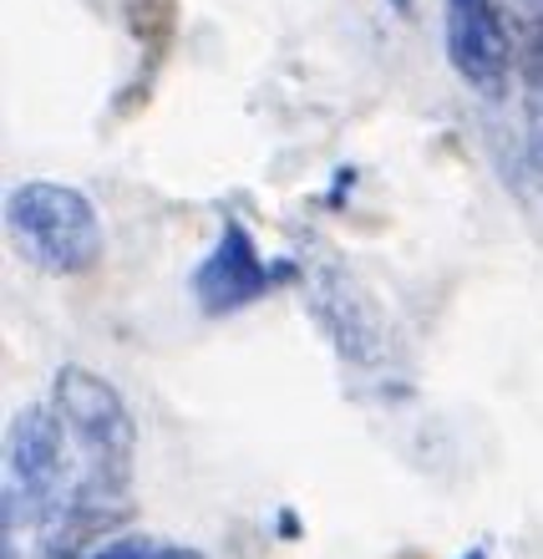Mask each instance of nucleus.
Listing matches in <instances>:
<instances>
[{
  "mask_svg": "<svg viewBox=\"0 0 543 559\" xmlns=\"http://www.w3.org/2000/svg\"><path fill=\"white\" fill-rule=\"evenodd\" d=\"M51 407H57L67 438L76 453V488L72 493H97V499H128L137 463V423L122 392L102 371L67 361L51 377Z\"/></svg>",
  "mask_w": 543,
  "mask_h": 559,
  "instance_id": "1",
  "label": "nucleus"
},
{
  "mask_svg": "<svg viewBox=\"0 0 543 559\" xmlns=\"http://www.w3.org/2000/svg\"><path fill=\"white\" fill-rule=\"evenodd\" d=\"M5 235L36 275H92L107 254L102 214L82 189L57 178H26L5 193Z\"/></svg>",
  "mask_w": 543,
  "mask_h": 559,
  "instance_id": "2",
  "label": "nucleus"
},
{
  "mask_svg": "<svg viewBox=\"0 0 543 559\" xmlns=\"http://www.w3.org/2000/svg\"><path fill=\"white\" fill-rule=\"evenodd\" d=\"M76 488V453L51 402H31L5 427V488H0V534H36Z\"/></svg>",
  "mask_w": 543,
  "mask_h": 559,
  "instance_id": "3",
  "label": "nucleus"
},
{
  "mask_svg": "<svg viewBox=\"0 0 543 559\" xmlns=\"http://www.w3.org/2000/svg\"><path fill=\"white\" fill-rule=\"evenodd\" d=\"M442 36L447 61L478 97L498 103L514 87L518 72V36L503 21L498 0H442Z\"/></svg>",
  "mask_w": 543,
  "mask_h": 559,
  "instance_id": "4",
  "label": "nucleus"
},
{
  "mask_svg": "<svg viewBox=\"0 0 543 559\" xmlns=\"http://www.w3.org/2000/svg\"><path fill=\"white\" fill-rule=\"evenodd\" d=\"M269 285H275L269 260L260 254V245H254V235L244 229V219H224L214 250L198 260V270H193V280H189V290L204 316H234V310L265 300Z\"/></svg>",
  "mask_w": 543,
  "mask_h": 559,
  "instance_id": "5",
  "label": "nucleus"
},
{
  "mask_svg": "<svg viewBox=\"0 0 543 559\" xmlns=\"http://www.w3.org/2000/svg\"><path fill=\"white\" fill-rule=\"evenodd\" d=\"M133 524L128 499H97V493H72L57 509V519L36 530V559H92L97 549Z\"/></svg>",
  "mask_w": 543,
  "mask_h": 559,
  "instance_id": "6",
  "label": "nucleus"
},
{
  "mask_svg": "<svg viewBox=\"0 0 543 559\" xmlns=\"http://www.w3.org/2000/svg\"><path fill=\"white\" fill-rule=\"evenodd\" d=\"M128 36L143 46V76H137V97L147 92L153 72L162 67V57L173 51V36H178V0H128ZM128 92V97H133Z\"/></svg>",
  "mask_w": 543,
  "mask_h": 559,
  "instance_id": "7",
  "label": "nucleus"
},
{
  "mask_svg": "<svg viewBox=\"0 0 543 559\" xmlns=\"http://www.w3.org/2000/svg\"><path fill=\"white\" fill-rule=\"evenodd\" d=\"M92 559H208V555L193 545H178V539H153V534H112Z\"/></svg>",
  "mask_w": 543,
  "mask_h": 559,
  "instance_id": "8",
  "label": "nucleus"
},
{
  "mask_svg": "<svg viewBox=\"0 0 543 559\" xmlns=\"http://www.w3.org/2000/svg\"><path fill=\"white\" fill-rule=\"evenodd\" d=\"M518 82L529 92V112L543 118V11L529 15L518 31Z\"/></svg>",
  "mask_w": 543,
  "mask_h": 559,
  "instance_id": "9",
  "label": "nucleus"
},
{
  "mask_svg": "<svg viewBox=\"0 0 543 559\" xmlns=\"http://www.w3.org/2000/svg\"><path fill=\"white\" fill-rule=\"evenodd\" d=\"M529 163H533V178H539V189H543V118L539 112H529Z\"/></svg>",
  "mask_w": 543,
  "mask_h": 559,
  "instance_id": "10",
  "label": "nucleus"
},
{
  "mask_svg": "<svg viewBox=\"0 0 543 559\" xmlns=\"http://www.w3.org/2000/svg\"><path fill=\"white\" fill-rule=\"evenodd\" d=\"M462 559H487V549H468V555H462Z\"/></svg>",
  "mask_w": 543,
  "mask_h": 559,
  "instance_id": "11",
  "label": "nucleus"
},
{
  "mask_svg": "<svg viewBox=\"0 0 543 559\" xmlns=\"http://www.w3.org/2000/svg\"><path fill=\"white\" fill-rule=\"evenodd\" d=\"M529 5H533V11H543V0H529Z\"/></svg>",
  "mask_w": 543,
  "mask_h": 559,
  "instance_id": "12",
  "label": "nucleus"
}]
</instances>
